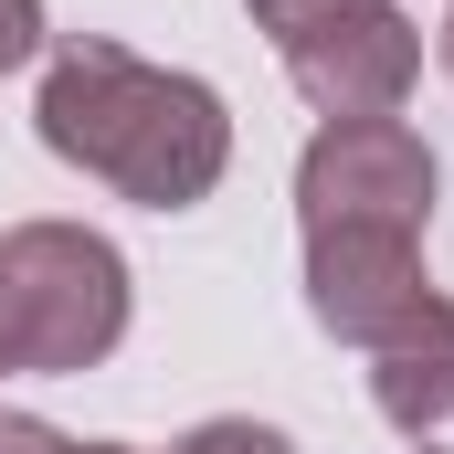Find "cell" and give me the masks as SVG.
Masks as SVG:
<instances>
[{
  "instance_id": "cell-6",
  "label": "cell",
  "mask_w": 454,
  "mask_h": 454,
  "mask_svg": "<svg viewBox=\"0 0 454 454\" xmlns=\"http://www.w3.org/2000/svg\"><path fill=\"white\" fill-rule=\"evenodd\" d=\"M370 402H380V423L391 434H434V423H454V307L434 296L412 328H391V339L370 348Z\"/></svg>"
},
{
  "instance_id": "cell-12",
  "label": "cell",
  "mask_w": 454,
  "mask_h": 454,
  "mask_svg": "<svg viewBox=\"0 0 454 454\" xmlns=\"http://www.w3.org/2000/svg\"><path fill=\"white\" fill-rule=\"evenodd\" d=\"M74 454H137V444H74Z\"/></svg>"
},
{
  "instance_id": "cell-8",
  "label": "cell",
  "mask_w": 454,
  "mask_h": 454,
  "mask_svg": "<svg viewBox=\"0 0 454 454\" xmlns=\"http://www.w3.org/2000/svg\"><path fill=\"white\" fill-rule=\"evenodd\" d=\"M169 454H296L275 423H243V412H223V423H201V434H180Z\"/></svg>"
},
{
  "instance_id": "cell-9",
  "label": "cell",
  "mask_w": 454,
  "mask_h": 454,
  "mask_svg": "<svg viewBox=\"0 0 454 454\" xmlns=\"http://www.w3.org/2000/svg\"><path fill=\"white\" fill-rule=\"evenodd\" d=\"M43 53V0H0V74H21Z\"/></svg>"
},
{
  "instance_id": "cell-5",
  "label": "cell",
  "mask_w": 454,
  "mask_h": 454,
  "mask_svg": "<svg viewBox=\"0 0 454 454\" xmlns=\"http://www.w3.org/2000/svg\"><path fill=\"white\" fill-rule=\"evenodd\" d=\"M286 74H296V96L317 116H402L412 74H423V32L380 0V11H348L328 32L286 43Z\"/></svg>"
},
{
  "instance_id": "cell-10",
  "label": "cell",
  "mask_w": 454,
  "mask_h": 454,
  "mask_svg": "<svg viewBox=\"0 0 454 454\" xmlns=\"http://www.w3.org/2000/svg\"><path fill=\"white\" fill-rule=\"evenodd\" d=\"M0 454H74L53 423H32V412H0Z\"/></svg>"
},
{
  "instance_id": "cell-1",
  "label": "cell",
  "mask_w": 454,
  "mask_h": 454,
  "mask_svg": "<svg viewBox=\"0 0 454 454\" xmlns=\"http://www.w3.org/2000/svg\"><path fill=\"white\" fill-rule=\"evenodd\" d=\"M43 148L85 180H106L137 212H191L232 169V116L201 74H169L106 32H74L43 64Z\"/></svg>"
},
{
  "instance_id": "cell-11",
  "label": "cell",
  "mask_w": 454,
  "mask_h": 454,
  "mask_svg": "<svg viewBox=\"0 0 454 454\" xmlns=\"http://www.w3.org/2000/svg\"><path fill=\"white\" fill-rule=\"evenodd\" d=\"M444 74H454V11H444Z\"/></svg>"
},
{
  "instance_id": "cell-7",
  "label": "cell",
  "mask_w": 454,
  "mask_h": 454,
  "mask_svg": "<svg viewBox=\"0 0 454 454\" xmlns=\"http://www.w3.org/2000/svg\"><path fill=\"white\" fill-rule=\"evenodd\" d=\"M243 11H254V32H275V53H286V43L328 32V21H348V11H380V0H243Z\"/></svg>"
},
{
  "instance_id": "cell-13",
  "label": "cell",
  "mask_w": 454,
  "mask_h": 454,
  "mask_svg": "<svg viewBox=\"0 0 454 454\" xmlns=\"http://www.w3.org/2000/svg\"><path fill=\"white\" fill-rule=\"evenodd\" d=\"M423 454H434V444H423Z\"/></svg>"
},
{
  "instance_id": "cell-2",
  "label": "cell",
  "mask_w": 454,
  "mask_h": 454,
  "mask_svg": "<svg viewBox=\"0 0 454 454\" xmlns=\"http://www.w3.org/2000/svg\"><path fill=\"white\" fill-rule=\"evenodd\" d=\"M127 339V254L85 223H11L0 232V380L43 370L74 380Z\"/></svg>"
},
{
  "instance_id": "cell-3",
  "label": "cell",
  "mask_w": 454,
  "mask_h": 454,
  "mask_svg": "<svg viewBox=\"0 0 454 454\" xmlns=\"http://www.w3.org/2000/svg\"><path fill=\"white\" fill-rule=\"evenodd\" d=\"M296 223L307 232H412L434 223V148L402 116H328L296 159Z\"/></svg>"
},
{
  "instance_id": "cell-4",
  "label": "cell",
  "mask_w": 454,
  "mask_h": 454,
  "mask_svg": "<svg viewBox=\"0 0 454 454\" xmlns=\"http://www.w3.org/2000/svg\"><path fill=\"white\" fill-rule=\"evenodd\" d=\"M307 307H317L328 339L380 348L391 328H412L434 307L423 243L412 232H307Z\"/></svg>"
}]
</instances>
